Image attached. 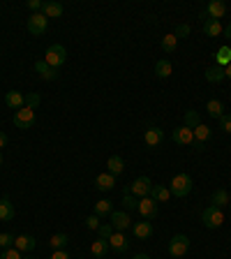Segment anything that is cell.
Masks as SVG:
<instances>
[{
    "label": "cell",
    "mask_w": 231,
    "mask_h": 259,
    "mask_svg": "<svg viewBox=\"0 0 231 259\" xmlns=\"http://www.w3.org/2000/svg\"><path fill=\"white\" fill-rule=\"evenodd\" d=\"M169 192H171L173 197H187V194L192 192L190 173H176L171 178V190H169Z\"/></svg>",
    "instance_id": "obj_1"
},
{
    "label": "cell",
    "mask_w": 231,
    "mask_h": 259,
    "mask_svg": "<svg viewBox=\"0 0 231 259\" xmlns=\"http://www.w3.org/2000/svg\"><path fill=\"white\" fill-rule=\"evenodd\" d=\"M44 60L49 63L51 67H56V70H60V65L67 60V49L63 47V44H51V47L46 49L44 53Z\"/></svg>",
    "instance_id": "obj_2"
},
{
    "label": "cell",
    "mask_w": 231,
    "mask_h": 259,
    "mask_svg": "<svg viewBox=\"0 0 231 259\" xmlns=\"http://www.w3.org/2000/svg\"><path fill=\"white\" fill-rule=\"evenodd\" d=\"M201 222H204L208 229H218V227H222V222H225V213H222V208L208 206L201 213Z\"/></svg>",
    "instance_id": "obj_3"
},
{
    "label": "cell",
    "mask_w": 231,
    "mask_h": 259,
    "mask_svg": "<svg viewBox=\"0 0 231 259\" xmlns=\"http://www.w3.org/2000/svg\"><path fill=\"white\" fill-rule=\"evenodd\" d=\"M187 250H190V239H187L185 234H176V236L169 241V255H171V257L180 259L187 255Z\"/></svg>",
    "instance_id": "obj_4"
},
{
    "label": "cell",
    "mask_w": 231,
    "mask_h": 259,
    "mask_svg": "<svg viewBox=\"0 0 231 259\" xmlns=\"http://www.w3.org/2000/svg\"><path fill=\"white\" fill-rule=\"evenodd\" d=\"M151 190H153L151 178H148V176H139L132 185H127L125 192H130L132 197H139V199H141V197H151Z\"/></svg>",
    "instance_id": "obj_5"
},
{
    "label": "cell",
    "mask_w": 231,
    "mask_h": 259,
    "mask_svg": "<svg viewBox=\"0 0 231 259\" xmlns=\"http://www.w3.org/2000/svg\"><path fill=\"white\" fill-rule=\"evenodd\" d=\"M46 28H49V19H46L42 12L30 14V16H28V33H30V35L40 37V35L46 33Z\"/></svg>",
    "instance_id": "obj_6"
},
{
    "label": "cell",
    "mask_w": 231,
    "mask_h": 259,
    "mask_svg": "<svg viewBox=\"0 0 231 259\" xmlns=\"http://www.w3.org/2000/svg\"><path fill=\"white\" fill-rule=\"evenodd\" d=\"M12 120L19 130H30V127L35 125V111L33 109H28V106H23V109H19V111H14Z\"/></svg>",
    "instance_id": "obj_7"
},
{
    "label": "cell",
    "mask_w": 231,
    "mask_h": 259,
    "mask_svg": "<svg viewBox=\"0 0 231 259\" xmlns=\"http://www.w3.org/2000/svg\"><path fill=\"white\" fill-rule=\"evenodd\" d=\"M137 211L144 220H155L157 218V201L153 199V197H141V199H139Z\"/></svg>",
    "instance_id": "obj_8"
},
{
    "label": "cell",
    "mask_w": 231,
    "mask_h": 259,
    "mask_svg": "<svg viewBox=\"0 0 231 259\" xmlns=\"http://www.w3.org/2000/svg\"><path fill=\"white\" fill-rule=\"evenodd\" d=\"M171 139L176 141L178 146H194V132H192L190 127H185V125H180V127L173 130Z\"/></svg>",
    "instance_id": "obj_9"
},
{
    "label": "cell",
    "mask_w": 231,
    "mask_h": 259,
    "mask_svg": "<svg viewBox=\"0 0 231 259\" xmlns=\"http://www.w3.org/2000/svg\"><path fill=\"white\" fill-rule=\"evenodd\" d=\"M109 218H111L113 232H125V229H130V227H132V220H130L127 211H113Z\"/></svg>",
    "instance_id": "obj_10"
},
{
    "label": "cell",
    "mask_w": 231,
    "mask_h": 259,
    "mask_svg": "<svg viewBox=\"0 0 231 259\" xmlns=\"http://www.w3.org/2000/svg\"><path fill=\"white\" fill-rule=\"evenodd\" d=\"M35 72L40 74V77H42V79H44V81H56V79H58V77H60V74H58V70L49 65V63H46L44 58L35 63Z\"/></svg>",
    "instance_id": "obj_11"
},
{
    "label": "cell",
    "mask_w": 231,
    "mask_h": 259,
    "mask_svg": "<svg viewBox=\"0 0 231 259\" xmlns=\"http://www.w3.org/2000/svg\"><path fill=\"white\" fill-rule=\"evenodd\" d=\"M144 141H146V146L157 148L159 144L164 141V130H159V127H148L144 134Z\"/></svg>",
    "instance_id": "obj_12"
},
{
    "label": "cell",
    "mask_w": 231,
    "mask_h": 259,
    "mask_svg": "<svg viewBox=\"0 0 231 259\" xmlns=\"http://www.w3.org/2000/svg\"><path fill=\"white\" fill-rule=\"evenodd\" d=\"M192 132H194V148H197V151H201V148H204V144L211 139V134H213L211 127L204 125V123H201V125H197Z\"/></svg>",
    "instance_id": "obj_13"
},
{
    "label": "cell",
    "mask_w": 231,
    "mask_h": 259,
    "mask_svg": "<svg viewBox=\"0 0 231 259\" xmlns=\"http://www.w3.org/2000/svg\"><path fill=\"white\" fill-rule=\"evenodd\" d=\"M109 248L116 250V253H125L127 248H130V241H127V236L123 232H113L109 236Z\"/></svg>",
    "instance_id": "obj_14"
},
{
    "label": "cell",
    "mask_w": 231,
    "mask_h": 259,
    "mask_svg": "<svg viewBox=\"0 0 231 259\" xmlns=\"http://www.w3.org/2000/svg\"><path fill=\"white\" fill-rule=\"evenodd\" d=\"M35 246H37V241H35V236H30V234H21V236L14 239V248H16L19 253H30V250H35Z\"/></svg>",
    "instance_id": "obj_15"
},
{
    "label": "cell",
    "mask_w": 231,
    "mask_h": 259,
    "mask_svg": "<svg viewBox=\"0 0 231 259\" xmlns=\"http://www.w3.org/2000/svg\"><path fill=\"white\" fill-rule=\"evenodd\" d=\"M95 187H97L99 192H109V190H113L116 187V176H111V173H97V178H95Z\"/></svg>",
    "instance_id": "obj_16"
},
{
    "label": "cell",
    "mask_w": 231,
    "mask_h": 259,
    "mask_svg": "<svg viewBox=\"0 0 231 259\" xmlns=\"http://www.w3.org/2000/svg\"><path fill=\"white\" fill-rule=\"evenodd\" d=\"M134 236L137 239H141V241H146V239H151L153 236V222L151 220H141V222H134Z\"/></svg>",
    "instance_id": "obj_17"
},
{
    "label": "cell",
    "mask_w": 231,
    "mask_h": 259,
    "mask_svg": "<svg viewBox=\"0 0 231 259\" xmlns=\"http://www.w3.org/2000/svg\"><path fill=\"white\" fill-rule=\"evenodd\" d=\"M106 169L111 176H120V173L125 172V160L120 158V155H111V158L106 160Z\"/></svg>",
    "instance_id": "obj_18"
},
{
    "label": "cell",
    "mask_w": 231,
    "mask_h": 259,
    "mask_svg": "<svg viewBox=\"0 0 231 259\" xmlns=\"http://www.w3.org/2000/svg\"><path fill=\"white\" fill-rule=\"evenodd\" d=\"M23 95L26 93L9 90V93H5V104L9 106V109H14V111H19V109H23Z\"/></svg>",
    "instance_id": "obj_19"
},
{
    "label": "cell",
    "mask_w": 231,
    "mask_h": 259,
    "mask_svg": "<svg viewBox=\"0 0 231 259\" xmlns=\"http://www.w3.org/2000/svg\"><path fill=\"white\" fill-rule=\"evenodd\" d=\"M206 12H208V16H211V19L220 21L227 14V5L222 2V0H213V2H208V9H206Z\"/></svg>",
    "instance_id": "obj_20"
},
{
    "label": "cell",
    "mask_w": 231,
    "mask_h": 259,
    "mask_svg": "<svg viewBox=\"0 0 231 259\" xmlns=\"http://www.w3.org/2000/svg\"><path fill=\"white\" fill-rule=\"evenodd\" d=\"M206 79H208V84H220V81H225V67L220 65H211L206 67Z\"/></svg>",
    "instance_id": "obj_21"
},
{
    "label": "cell",
    "mask_w": 231,
    "mask_h": 259,
    "mask_svg": "<svg viewBox=\"0 0 231 259\" xmlns=\"http://www.w3.org/2000/svg\"><path fill=\"white\" fill-rule=\"evenodd\" d=\"M42 14L46 19H60L63 16V5L60 2H44L42 5Z\"/></svg>",
    "instance_id": "obj_22"
},
{
    "label": "cell",
    "mask_w": 231,
    "mask_h": 259,
    "mask_svg": "<svg viewBox=\"0 0 231 259\" xmlns=\"http://www.w3.org/2000/svg\"><path fill=\"white\" fill-rule=\"evenodd\" d=\"M171 72H173L171 60L162 58V60H157V63H155V74H157L159 79H169V77H171Z\"/></svg>",
    "instance_id": "obj_23"
},
{
    "label": "cell",
    "mask_w": 231,
    "mask_h": 259,
    "mask_svg": "<svg viewBox=\"0 0 231 259\" xmlns=\"http://www.w3.org/2000/svg\"><path fill=\"white\" fill-rule=\"evenodd\" d=\"M204 33L208 35V37H220V35L225 33V28H222V23L215 19H206L204 23Z\"/></svg>",
    "instance_id": "obj_24"
},
{
    "label": "cell",
    "mask_w": 231,
    "mask_h": 259,
    "mask_svg": "<svg viewBox=\"0 0 231 259\" xmlns=\"http://www.w3.org/2000/svg\"><path fill=\"white\" fill-rule=\"evenodd\" d=\"M206 111H208V116H213V118H222V116H225V104H222V102L220 100H208L206 102Z\"/></svg>",
    "instance_id": "obj_25"
},
{
    "label": "cell",
    "mask_w": 231,
    "mask_h": 259,
    "mask_svg": "<svg viewBox=\"0 0 231 259\" xmlns=\"http://www.w3.org/2000/svg\"><path fill=\"white\" fill-rule=\"evenodd\" d=\"M151 197L157 201V204H164V201L171 199V192H169V187H164V185H153Z\"/></svg>",
    "instance_id": "obj_26"
},
{
    "label": "cell",
    "mask_w": 231,
    "mask_h": 259,
    "mask_svg": "<svg viewBox=\"0 0 231 259\" xmlns=\"http://www.w3.org/2000/svg\"><path fill=\"white\" fill-rule=\"evenodd\" d=\"M12 218H14L12 201L7 199V197H2V199H0V222H7V220H12Z\"/></svg>",
    "instance_id": "obj_27"
},
{
    "label": "cell",
    "mask_w": 231,
    "mask_h": 259,
    "mask_svg": "<svg viewBox=\"0 0 231 259\" xmlns=\"http://www.w3.org/2000/svg\"><path fill=\"white\" fill-rule=\"evenodd\" d=\"M229 201L231 199H229V192H227V190H215V192H213V199H211V206L225 208Z\"/></svg>",
    "instance_id": "obj_28"
},
{
    "label": "cell",
    "mask_w": 231,
    "mask_h": 259,
    "mask_svg": "<svg viewBox=\"0 0 231 259\" xmlns=\"http://www.w3.org/2000/svg\"><path fill=\"white\" fill-rule=\"evenodd\" d=\"M215 65L227 67L231 65V47H220L218 53H215Z\"/></svg>",
    "instance_id": "obj_29"
},
{
    "label": "cell",
    "mask_w": 231,
    "mask_h": 259,
    "mask_svg": "<svg viewBox=\"0 0 231 259\" xmlns=\"http://www.w3.org/2000/svg\"><path fill=\"white\" fill-rule=\"evenodd\" d=\"M90 253H92V257H104V255L109 253V241H104V239H97V241H92V246H90Z\"/></svg>",
    "instance_id": "obj_30"
},
{
    "label": "cell",
    "mask_w": 231,
    "mask_h": 259,
    "mask_svg": "<svg viewBox=\"0 0 231 259\" xmlns=\"http://www.w3.org/2000/svg\"><path fill=\"white\" fill-rule=\"evenodd\" d=\"M111 213H113V201L99 199L97 204H95V215H97V218H102V215H111Z\"/></svg>",
    "instance_id": "obj_31"
},
{
    "label": "cell",
    "mask_w": 231,
    "mask_h": 259,
    "mask_svg": "<svg viewBox=\"0 0 231 259\" xmlns=\"http://www.w3.org/2000/svg\"><path fill=\"white\" fill-rule=\"evenodd\" d=\"M176 47H178V37H176L173 33L162 37V51H164V53H173V51H176Z\"/></svg>",
    "instance_id": "obj_32"
},
{
    "label": "cell",
    "mask_w": 231,
    "mask_h": 259,
    "mask_svg": "<svg viewBox=\"0 0 231 259\" xmlns=\"http://www.w3.org/2000/svg\"><path fill=\"white\" fill-rule=\"evenodd\" d=\"M197 125H201V116H199V111H194V109H190V111H185V127H190V130H194Z\"/></svg>",
    "instance_id": "obj_33"
},
{
    "label": "cell",
    "mask_w": 231,
    "mask_h": 259,
    "mask_svg": "<svg viewBox=\"0 0 231 259\" xmlns=\"http://www.w3.org/2000/svg\"><path fill=\"white\" fill-rule=\"evenodd\" d=\"M42 104V97H40V93H26L23 95V106H28V109H37V106Z\"/></svg>",
    "instance_id": "obj_34"
},
{
    "label": "cell",
    "mask_w": 231,
    "mask_h": 259,
    "mask_svg": "<svg viewBox=\"0 0 231 259\" xmlns=\"http://www.w3.org/2000/svg\"><path fill=\"white\" fill-rule=\"evenodd\" d=\"M67 241H70V239H67V234H53L49 243H51V248H53V250H65Z\"/></svg>",
    "instance_id": "obj_35"
},
{
    "label": "cell",
    "mask_w": 231,
    "mask_h": 259,
    "mask_svg": "<svg viewBox=\"0 0 231 259\" xmlns=\"http://www.w3.org/2000/svg\"><path fill=\"white\" fill-rule=\"evenodd\" d=\"M120 204L125 206V211H137V206H139V201L134 199V197H132L130 192L123 194V199H120Z\"/></svg>",
    "instance_id": "obj_36"
},
{
    "label": "cell",
    "mask_w": 231,
    "mask_h": 259,
    "mask_svg": "<svg viewBox=\"0 0 231 259\" xmlns=\"http://www.w3.org/2000/svg\"><path fill=\"white\" fill-rule=\"evenodd\" d=\"M0 259H23V253H19L16 248H7L0 253Z\"/></svg>",
    "instance_id": "obj_37"
},
{
    "label": "cell",
    "mask_w": 231,
    "mask_h": 259,
    "mask_svg": "<svg viewBox=\"0 0 231 259\" xmlns=\"http://www.w3.org/2000/svg\"><path fill=\"white\" fill-rule=\"evenodd\" d=\"M14 239L16 236H12V234H0V250H7V248H12L14 246Z\"/></svg>",
    "instance_id": "obj_38"
},
{
    "label": "cell",
    "mask_w": 231,
    "mask_h": 259,
    "mask_svg": "<svg viewBox=\"0 0 231 259\" xmlns=\"http://www.w3.org/2000/svg\"><path fill=\"white\" fill-rule=\"evenodd\" d=\"M113 234V227H111V222L109 225H99V229H97V239H104V241H109V236Z\"/></svg>",
    "instance_id": "obj_39"
},
{
    "label": "cell",
    "mask_w": 231,
    "mask_h": 259,
    "mask_svg": "<svg viewBox=\"0 0 231 259\" xmlns=\"http://www.w3.org/2000/svg\"><path fill=\"white\" fill-rule=\"evenodd\" d=\"M220 127H222L227 134H231V116L229 113H225V116L220 118Z\"/></svg>",
    "instance_id": "obj_40"
},
{
    "label": "cell",
    "mask_w": 231,
    "mask_h": 259,
    "mask_svg": "<svg viewBox=\"0 0 231 259\" xmlns=\"http://www.w3.org/2000/svg\"><path fill=\"white\" fill-rule=\"evenodd\" d=\"M86 227H88V229H99V218L95 215V213L86 218Z\"/></svg>",
    "instance_id": "obj_41"
},
{
    "label": "cell",
    "mask_w": 231,
    "mask_h": 259,
    "mask_svg": "<svg viewBox=\"0 0 231 259\" xmlns=\"http://www.w3.org/2000/svg\"><path fill=\"white\" fill-rule=\"evenodd\" d=\"M173 35H176V37H187V35H190V26H187V23H180Z\"/></svg>",
    "instance_id": "obj_42"
},
{
    "label": "cell",
    "mask_w": 231,
    "mask_h": 259,
    "mask_svg": "<svg viewBox=\"0 0 231 259\" xmlns=\"http://www.w3.org/2000/svg\"><path fill=\"white\" fill-rule=\"evenodd\" d=\"M42 5H44L42 0H28V7H30V9H35V14H37V9L42 12Z\"/></svg>",
    "instance_id": "obj_43"
},
{
    "label": "cell",
    "mask_w": 231,
    "mask_h": 259,
    "mask_svg": "<svg viewBox=\"0 0 231 259\" xmlns=\"http://www.w3.org/2000/svg\"><path fill=\"white\" fill-rule=\"evenodd\" d=\"M51 259H72V257H70V255H67L65 250H53Z\"/></svg>",
    "instance_id": "obj_44"
},
{
    "label": "cell",
    "mask_w": 231,
    "mask_h": 259,
    "mask_svg": "<svg viewBox=\"0 0 231 259\" xmlns=\"http://www.w3.org/2000/svg\"><path fill=\"white\" fill-rule=\"evenodd\" d=\"M7 144H9V137H7L5 132H0V148H5Z\"/></svg>",
    "instance_id": "obj_45"
},
{
    "label": "cell",
    "mask_w": 231,
    "mask_h": 259,
    "mask_svg": "<svg viewBox=\"0 0 231 259\" xmlns=\"http://www.w3.org/2000/svg\"><path fill=\"white\" fill-rule=\"evenodd\" d=\"M225 77H227V79H231V65L225 67Z\"/></svg>",
    "instance_id": "obj_46"
},
{
    "label": "cell",
    "mask_w": 231,
    "mask_h": 259,
    "mask_svg": "<svg viewBox=\"0 0 231 259\" xmlns=\"http://www.w3.org/2000/svg\"><path fill=\"white\" fill-rule=\"evenodd\" d=\"M225 33H227V40H231V23H229V26H227V30H225Z\"/></svg>",
    "instance_id": "obj_47"
},
{
    "label": "cell",
    "mask_w": 231,
    "mask_h": 259,
    "mask_svg": "<svg viewBox=\"0 0 231 259\" xmlns=\"http://www.w3.org/2000/svg\"><path fill=\"white\" fill-rule=\"evenodd\" d=\"M134 259H151L148 255H134Z\"/></svg>",
    "instance_id": "obj_48"
},
{
    "label": "cell",
    "mask_w": 231,
    "mask_h": 259,
    "mask_svg": "<svg viewBox=\"0 0 231 259\" xmlns=\"http://www.w3.org/2000/svg\"><path fill=\"white\" fill-rule=\"evenodd\" d=\"M0 167H2V151H0Z\"/></svg>",
    "instance_id": "obj_49"
},
{
    "label": "cell",
    "mask_w": 231,
    "mask_h": 259,
    "mask_svg": "<svg viewBox=\"0 0 231 259\" xmlns=\"http://www.w3.org/2000/svg\"><path fill=\"white\" fill-rule=\"evenodd\" d=\"M23 259H33V257H23Z\"/></svg>",
    "instance_id": "obj_50"
}]
</instances>
